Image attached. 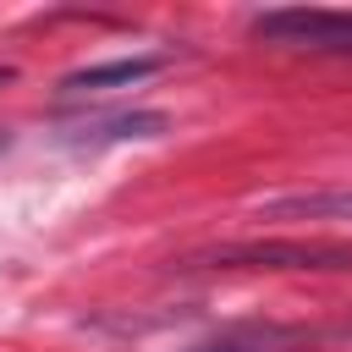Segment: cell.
I'll return each instance as SVG.
<instances>
[{
  "label": "cell",
  "instance_id": "8992f818",
  "mask_svg": "<svg viewBox=\"0 0 352 352\" xmlns=\"http://www.w3.org/2000/svg\"><path fill=\"white\" fill-rule=\"evenodd\" d=\"M6 148H11V138H6V132H0V154H6Z\"/></svg>",
  "mask_w": 352,
  "mask_h": 352
},
{
  "label": "cell",
  "instance_id": "7a4b0ae2",
  "mask_svg": "<svg viewBox=\"0 0 352 352\" xmlns=\"http://www.w3.org/2000/svg\"><path fill=\"white\" fill-rule=\"evenodd\" d=\"M253 38L280 44V50H324V55H352V11H314V6H286V11H258Z\"/></svg>",
  "mask_w": 352,
  "mask_h": 352
},
{
  "label": "cell",
  "instance_id": "277c9868",
  "mask_svg": "<svg viewBox=\"0 0 352 352\" xmlns=\"http://www.w3.org/2000/svg\"><path fill=\"white\" fill-rule=\"evenodd\" d=\"M258 220H352V187H314V192L264 198Z\"/></svg>",
  "mask_w": 352,
  "mask_h": 352
},
{
  "label": "cell",
  "instance_id": "6da1fadb",
  "mask_svg": "<svg viewBox=\"0 0 352 352\" xmlns=\"http://www.w3.org/2000/svg\"><path fill=\"white\" fill-rule=\"evenodd\" d=\"M187 264H209V270H319V275H346L352 270V248H330V242H226V248L192 253Z\"/></svg>",
  "mask_w": 352,
  "mask_h": 352
},
{
  "label": "cell",
  "instance_id": "52a82bcc",
  "mask_svg": "<svg viewBox=\"0 0 352 352\" xmlns=\"http://www.w3.org/2000/svg\"><path fill=\"white\" fill-rule=\"evenodd\" d=\"M6 77H11V72H6V66H0V82H6Z\"/></svg>",
  "mask_w": 352,
  "mask_h": 352
},
{
  "label": "cell",
  "instance_id": "5b68a950",
  "mask_svg": "<svg viewBox=\"0 0 352 352\" xmlns=\"http://www.w3.org/2000/svg\"><path fill=\"white\" fill-rule=\"evenodd\" d=\"M165 66V55H126V60H99V66H77L60 77V94H104V88H132L143 77H154Z\"/></svg>",
  "mask_w": 352,
  "mask_h": 352
},
{
  "label": "cell",
  "instance_id": "3957f363",
  "mask_svg": "<svg viewBox=\"0 0 352 352\" xmlns=\"http://www.w3.org/2000/svg\"><path fill=\"white\" fill-rule=\"evenodd\" d=\"M165 116L160 110H121V116H94V121H77L66 132V143H148V138H165Z\"/></svg>",
  "mask_w": 352,
  "mask_h": 352
}]
</instances>
